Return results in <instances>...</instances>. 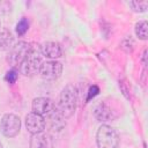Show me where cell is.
Returning a JSON list of instances; mask_svg holds the SVG:
<instances>
[{
    "mask_svg": "<svg viewBox=\"0 0 148 148\" xmlns=\"http://www.w3.org/2000/svg\"><path fill=\"white\" fill-rule=\"evenodd\" d=\"M44 119H45V124L50 127V130L54 132H60L66 126V118L59 112L58 108Z\"/></svg>",
    "mask_w": 148,
    "mask_h": 148,
    "instance_id": "obj_11",
    "label": "cell"
},
{
    "mask_svg": "<svg viewBox=\"0 0 148 148\" xmlns=\"http://www.w3.org/2000/svg\"><path fill=\"white\" fill-rule=\"evenodd\" d=\"M146 58H147V50H145L143 53H142V62H143V65L147 64V62H146Z\"/></svg>",
    "mask_w": 148,
    "mask_h": 148,
    "instance_id": "obj_19",
    "label": "cell"
},
{
    "mask_svg": "<svg viewBox=\"0 0 148 148\" xmlns=\"http://www.w3.org/2000/svg\"><path fill=\"white\" fill-rule=\"evenodd\" d=\"M76 106H77V90L74 84L69 83L62 88L59 95L57 108L65 118H69L74 114Z\"/></svg>",
    "mask_w": 148,
    "mask_h": 148,
    "instance_id": "obj_2",
    "label": "cell"
},
{
    "mask_svg": "<svg viewBox=\"0 0 148 148\" xmlns=\"http://www.w3.org/2000/svg\"><path fill=\"white\" fill-rule=\"evenodd\" d=\"M14 37L7 28H0V50H9L13 46Z\"/></svg>",
    "mask_w": 148,
    "mask_h": 148,
    "instance_id": "obj_13",
    "label": "cell"
},
{
    "mask_svg": "<svg viewBox=\"0 0 148 148\" xmlns=\"http://www.w3.org/2000/svg\"><path fill=\"white\" fill-rule=\"evenodd\" d=\"M29 47H30V43L27 42H18L16 44H13V46L8 50V56H7V62L12 66V68L20 66V64L25 58Z\"/></svg>",
    "mask_w": 148,
    "mask_h": 148,
    "instance_id": "obj_5",
    "label": "cell"
},
{
    "mask_svg": "<svg viewBox=\"0 0 148 148\" xmlns=\"http://www.w3.org/2000/svg\"><path fill=\"white\" fill-rule=\"evenodd\" d=\"M21 119L14 113H5L0 120V131L6 138H14L20 133Z\"/></svg>",
    "mask_w": 148,
    "mask_h": 148,
    "instance_id": "obj_4",
    "label": "cell"
},
{
    "mask_svg": "<svg viewBox=\"0 0 148 148\" xmlns=\"http://www.w3.org/2000/svg\"><path fill=\"white\" fill-rule=\"evenodd\" d=\"M96 143L98 148H119L120 139L113 127L103 124L96 132Z\"/></svg>",
    "mask_w": 148,
    "mask_h": 148,
    "instance_id": "obj_3",
    "label": "cell"
},
{
    "mask_svg": "<svg viewBox=\"0 0 148 148\" xmlns=\"http://www.w3.org/2000/svg\"><path fill=\"white\" fill-rule=\"evenodd\" d=\"M0 148H3V147H2V143H1V142H0Z\"/></svg>",
    "mask_w": 148,
    "mask_h": 148,
    "instance_id": "obj_20",
    "label": "cell"
},
{
    "mask_svg": "<svg viewBox=\"0 0 148 148\" xmlns=\"http://www.w3.org/2000/svg\"><path fill=\"white\" fill-rule=\"evenodd\" d=\"M31 110L43 118H46L54 110H57V104L49 97H37L32 99Z\"/></svg>",
    "mask_w": 148,
    "mask_h": 148,
    "instance_id": "obj_7",
    "label": "cell"
},
{
    "mask_svg": "<svg viewBox=\"0 0 148 148\" xmlns=\"http://www.w3.org/2000/svg\"><path fill=\"white\" fill-rule=\"evenodd\" d=\"M132 9L136 13H143L147 10V7H148V1H131L128 3Z\"/></svg>",
    "mask_w": 148,
    "mask_h": 148,
    "instance_id": "obj_16",
    "label": "cell"
},
{
    "mask_svg": "<svg viewBox=\"0 0 148 148\" xmlns=\"http://www.w3.org/2000/svg\"><path fill=\"white\" fill-rule=\"evenodd\" d=\"M17 77H18V71H17L16 68H10V69L6 73V75H5V80H6L8 83H10V84L15 83L16 80H17Z\"/></svg>",
    "mask_w": 148,
    "mask_h": 148,
    "instance_id": "obj_17",
    "label": "cell"
},
{
    "mask_svg": "<svg viewBox=\"0 0 148 148\" xmlns=\"http://www.w3.org/2000/svg\"><path fill=\"white\" fill-rule=\"evenodd\" d=\"M42 50L40 45L36 43H30L29 51L23 59V61L18 66V72L24 76H34L39 73V68L42 65Z\"/></svg>",
    "mask_w": 148,
    "mask_h": 148,
    "instance_id": "obj_1",
    "label": "cell"
},
{
    "mask_svg": "<svg viewBox=\"0 0 148 148\" xmlns=\"http://www.w3.org/2000/svg\"><path fill=\"white\" fill-rule=\"evenodd\" d=\"M98 92H99V88H98V86H96V84L90 86V87H89V89H88V92H87L86 102H87V103H88V102H90V99H92L96 95H98Z\"/></svg>",
    "mask_w": 148,
    "mask_h": 148,
    "instance_id": "obj_18",
    "label": "cell"
},
{
    "mask_svg": "<svg viewBox=\"0 0 148 148\" xmlns=\"http://www.w3.org/2000/svg\"><path fill=\"white\" fill-rule=\"evenodd\" d=\"M134 31H135V35H136V37L139 39L146 40L148 38V24H147V21L142 20V21L136 22V24L134 27Z\"/></svg>",
    "mask_w": 148,
    "mask_h": 148,
    "instance_id": "obj_14",
    "label": "cell"
},
{
    "mask_svg": "<svg viewBox=\"0 0 148 148\" xmlns=\"http://www.w3.org/2000/svg\"><path fill=\"white\" fill-rule=\"evenodd\" d=\"M94 116L101 123L110 121V120L114 119V117H116L113 109L108 103H105V102H99L95 106V109H94Z\"/></svg>",
    "mask_w": 148,
    "mask_h": 148,
    "instance_id": "obj_10",
    "label": "cell"
},
{
    "mask_svg": "<svg viewBox=\"0 0 148 148\" xmlns=\"http://www.w3.org/2000/svg\"><path fill=\"white\" fill-rule=\"evenodd\" d=\"M29 146L30 148H56V142L52 135L40 132L37 134H31Z\"/></svg>",
    "mask_w": 148,
    "mask_h": 148,
    "instance_id": "obj_9",
    "label": "cell"
},
{
    "mask_svg": "<svg viewBox=\"0 0 148 148\" xmlns=\"http://www.w3.org/2000/svg\"><path fill=\"white\" fill-rule=\"evenodd\" d=\"M16 34L18 36H23L28 30H29V21L27 17H22L17 23H16Z\"/></svg>",
    "mask_w": 148,
    "mask_h": 148,
    "instance_id": "obj_15",
    "label": "cell"
},
{
    "mask_svg": "<svg viewBox=\"0 0 148 148\" xmlns=\"http://www.w3.org/2000/svg\"><path fill=\"white\" fill-rule=\"evenodd\" d=\"M62 73V64L57 60H47L43 61L39 68V74L43 79L53 81L60 77Z\"/></svg>",
    "mask_w": 148,
    "mask_h": 148,
    "instance_id": "obj_6",
    "label": "cell"
},
{
    "mask_svg": "<svg viewBox=\"0 0 148 148\" xmlns=\"http://www.w3.org/2000/svg\"><path fill=\"white\" fill-rule=\"evenodd\" d=\"M25 127H27V131L31 134H37V133H40V132H44L45 130V119L35 113V112H30L25 116Z\"/></svg>",
    "mask_w": 148,
    "mask_h": 148,
    "instance_id": "obj_8",
    "label": "cell"
},
{
    "mask_svg": "<svg viewBox=\"0 0 148 148\" xmlns=\"http://www.w3.org/2000/svg\"><path fill=\"white\" fill-rule=\"evenodd\" d=\"M42 54L50 60H56L62 56V49L61 45L57 42H45L43 45H40Z\"/></svg>",
    "mask_w": 148,
    "mask_h": 148,
    "instance_id": "obj_12",
    "label": "cell"
}]
</instances>
